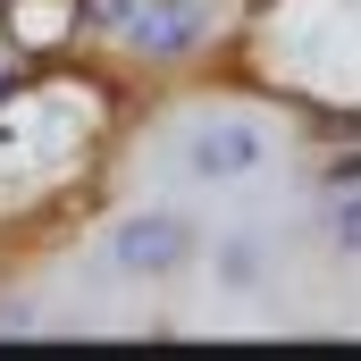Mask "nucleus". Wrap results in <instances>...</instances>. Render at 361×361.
I'll return each instance as SVG.
<instances>
[{
	"label": "nucleus",
	"mask_w": 361,
	"mask_h": 361,
	"mask_svg": "<svg viewBox=\"0 0 361 361\" xmlns=\"http://www.w3.org/2000/svg\"><path fill=\"white\" fill-rule=\"evenodd\" d=\"M177 160L210 193H252V185L277 177V126L252 118V109H202V118H185Z\"/></svg>",
	"instance_id": "1"
},
{
	"label": "nucleus",
	"mask_w": 361,
	"mask_h": 361,
	"mask_svg": "<svg viewBox=\"0 0 361 361\" xmlns=\"http://www.w3.org/2000/svg\"><path fill=\"white\" fill-rule=\"evenodd\" d=\"M193 261V227L177 210H126L109 235H101V269L126 277V286H160Z\"/></svg>",
	"instance_id": "2"
},
{
	"label": "nucleus",
	"mask_w": 361,
	"mask_h": 361,
	"mask_svg": "<svg viewBox=\"0 0 361 361\" xmlns=\"http://www.w3.org/2000/svg\"><path fill=\"white\" fill-rule=\"evenodd\" d=\"M269 277H277L269 227H227V235H210V286H219V294L252 302V294H269Z\"/></svg>",
	"instance_id": "3"
},
{
	"label": "nucleus",
	"mask_w": 361,
	"mask_h": 361,
	"mask_svg": "<svg viewBox=\"0 0 361 361\" xmlns=\"http://www.w3.org/2000/svg\"><path fill=\"white\" fill-rule=\"evenodd\" d=\"M193 34H202V0H152L126 17V42H143V51H185Z\"/></svg>",
	"instance_id": "4"
},
{
	"label": "nucleus",
	"mask_w": 361,
	"mask_h": 361,
	"mask_svg": "<svg viewBox=\"0 0 361 361\" xmlns=\"http://www.w3.org/2000/svg\"><path fill=\"white\" fill-rule=\"evenodd\" d=\"M319 235H328L336 261H361V185H328V202H319Z\"/></svg>",
	"instance_id": "5"
},
{
	"label": "nucleus",
	"mask_w": 361,
	"mask_h": 361,
	"mask_svg": "<svg viewBox=\"0 0 361 361\" xmlns=\"http://www.w3.org/2000/svg\"><path fill=\"white\" fill-rule=\"evenodd\" d=\"M59 25H68L59 0H17V8H8V34H17V42H59Z\"/></svg>",
	"instance_id": "6"
}]
</instances>
